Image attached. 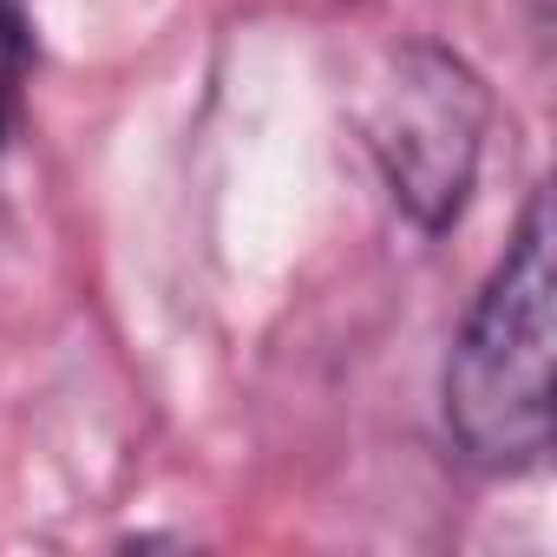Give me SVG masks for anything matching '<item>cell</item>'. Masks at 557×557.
I'll return each instance as SVG.
<instances>
[{
	"label": "cell",
	"instance_id": "6da1fadb",
	"mask_svg": "<svg viewBox=\"0 0 557 557\" xmlns=\"http://www.w3.org/2000/svg\"><path fill=\"white\" fill-rule=\"evenodd\" d=\"M550 197L531 190L446 355V433L479 472H531L550 453Z\"/></svg>",
	"mask_w": 557,
	"mask_h": 557
},
{
	"label": "cell",
	"instance_id": "7a4b0ae2",
	"mask_svg": "<svg viewBox=\"0 0 557 557\" xmlns=\"http://www.w3.org/2000/svg\"><path fill=\"white\" fill-rule=\"evenodd\" d=\"M361 132L394 203L426 236H440L472 203L485 132H492V92L459 53L413 40L374 73Z\"/></svg>",
	"mask_w": 557,
	"mask_h": 557
},
{
	"label": "cell",
	"instance_id": "3957f363",
	"mask_svg": "<svg viewBox=\"0 0 557 557\" xmlns=\"http://www.w3.org/2000/svg\"><path fill=\"white\" fill-rule=\"evenodd\" d=\"M27 66H34V21H27V0H0V151H8L14 119H21Z\"/></svg>",
	"mask_w": 557,
	"mask_h": 557
}]
</instances>
